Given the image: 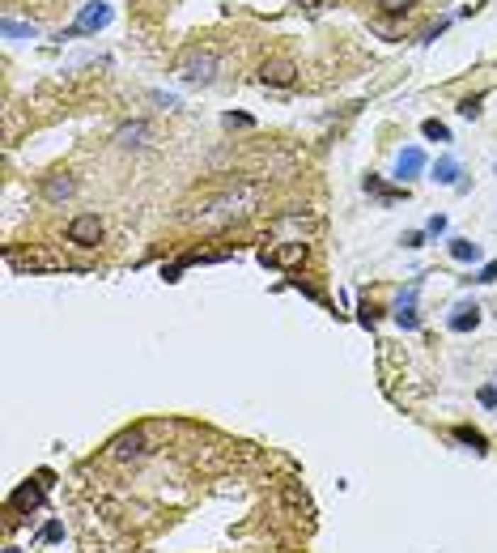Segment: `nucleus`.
Wrapping results in <instances>:
<instances>
[{
  "label": "nucleus",
  "mask_w": 497,
  "mask_h": 553,
  "mask_svg": "<svg viewBox=\"0 0 497 553\" xmlns=\"http://www.w3.org/2000/svg\"><path fill=\"white\" fill-rule=\"evenodd\" d=\"M481 102H485L481 94H468V98L459 102V115H464V119H476V115H481Z\"/></svg>",
  "instance_id": "18"
},
{
  "label": "nucleus",
  "mask_w": 497,
  "mask_h": 553,
  "mask_svg": "<svg viewBox=\"0 0 497 553\" xmlns=\"http://www.w3.org/2000/svg\"><path fill=\"white\" fill-rule=\"evenodd\" d=\"M0 30H4V38H38V26L34 21H17V17H4Z\"/></svg>",
  "instance_id": "11"
},
{
  "label": "nucleus",
  "mask_w": 497,
  "mask_h": 553,
  "mask_svg": "<svg viewBox=\"0 0 497 553\" xmlns=\"http://www.w3.org/2000/svg\"><path fill=\"white\" fill-rule=\"evenodd\" d=\"M145 136H149V124H145V119H132V124H119V128H115V145H123V149L145 145Z\"/></svg>",
  "instance_id": "8"
},
{
  "label": "nucleus",
  "mask_w": 497,
  "mask_h": 553,
  "mask_svg": "<svg viewBox=\"0 0 497 553\" xmlns=\"http://www.w3.org/2000/svg\"><path fill=\"white\" fill-rule=\"evenodd\" d=\"M68 243H77V247H98V243H102V221H98L94 213L72 217V221H68Z\"/></svg>",
  "instance_id": "3"
},
{
  "label": "nucleus",
  "mask_w": 497,
  "mask_h": 553,
  "mask_svg": "<svg viewBox=\"0 0 497 553\" xmlns=\"http://www.w3.org/2000/svg\"><path fill=\"white\" fill-rule=\"evenodd\" d=\"M379 9H383V13H408L413 0H379Z\"/></svg>",
  "instance_id": "22"
},
{
  "label": "nucleus",
  "mask_w": 497,
  "mask_h": 553,
  "mask_svg": "<svg viewBox=\"0 0 497 553\" xmlns=\"http://www.w3.org/2000/svg\"><path fill=\"white\" fill-rule=\"evenodd\" d=\"M447 226H451V221H447L442 213H434V217L425 221V234H430V239H438V234H447Z\"/></svg>",
  "instance_id": "19"
},
{
  "label": "nucleus",
  "mask_w": 497,
  "mask_h": 553,
  "mask_svg": "<svg viewBox=\"0 0 497 553\" xmlns=\"http://www.w3.org/2000/svg\"><path fill=\"white\" fill-rule=\"evenodd\" d=\"M217 64H221L217 47H187V55L179 60V77L187 85H208L217 77Z\"/></svg>",
  "instance_id": "1"
},
{
  "label": "nucleus",
  "mask_w": 497,
  "mask_h": 553,
  "mask_svg": "<svg viewBox=\"0 0 497 553\" xmlns=\"http://www.w3.org/2000/svg\"><path fill=\"white\" fill-rule=\"evenodd\" d=\"M225 128H251V115H225Z\"/></svg>",
  "instance_id": "26"
},
{
  "label": "nucleus",
  "mask_w": 497,
  "mask_h": 553,
  "mask_svg": "<svg viewBox=\"0 0 497 553\" xmlns=\"http://www.w3.org/2000/svg\"><path fill=\"white\" fill-rule=\"evenodd\" d=\"M425 239H430V234H425V230H408V234H404V239H400V243H404V247H413V251H417V247H425Z\"/></svg>",
  "instance_id": "21"
},
{
  "label": "nucleus",
  "mask_w": 497,
  "mask_h": 553,
  "mask_svg": "<svg viewBox=\"0 0 497 553\" xmlns=\"http://www.w3.org/2000/svg\"><path fill=\"white\" fill-rule=\"evenodd\" d=\"M421 170H425V153H421L417 145L400 149V158H396V179H400V183H408V179H417Z\"/></svg>",
  "instance_id": "6"
},
{
  "label": "nucleus",
  "mask_w": 497,
  "mask_h": 553,
  "mask_svg": "<svg viewBox=\"0 0 497 553\" xmlns=\"http://www.w3.org/2000/svg\"><path fill=\"white\" fill-rule=\"evenodd\" d=\"M417 294H421V281H413L400 298H396V324L404 332H417L421 328V315H417Z\"/></svg>",
  "instance_id": "4"
},
{
  "label": "nucleus",
  "mask_w": 497,
  "mask_h": 553,
  "mask_svg": "<svg viewBox=\"0 0 497 553\" xmlns=\"http://www.w3.org/2000/svg\"><path fill=\"white\" fill-rule=\"evenodd\" d=\"M294 77H298V68H294L289 60H268V64L259 68V81H264V85H294Z\"/></svg>",
  "instance_id": "7"
},
{
  "label": "nucleus",
  "mask_w": 497,
  "mask_h": 553,
  "mask_svg": "<svg viewBox=\"0 0 497 553\" xmlns=\"http://www.w3.org/2000/svg\"><path fill=\"white\" fill-rule=\"evenodd\" d=\"M455 439H459V443H468V447H472V451H481V456L489 451V447H485V434H481V430H472V426H455Z\"/></svg>",
  "instance_id": "16"
},
{
  "label": "nucleus",
  "mask_w": 497,
  "mask_h": 553,
  "mask_svg": "<svg viewBox=\"0 0 497 553\" xmlns=\"http://www.w3.org/2000/svg\"><path fill=\"white\" fill-rule=\"evenodd\" d=\"M306 256V247L302 243H289V247H281V251H264V264H294V260H302Z\"/></svg>",
  "instance_id": "12"
},
{
  "label": "nucleus",
  "mask_w": 497,
  "mask_h": 553,
  "mask_svg": "<svg viewBox=\"0 0 497 553\" xmlns=\"http://www.w3.org/2000/svg\"><path fill=\"white\" fill-rule=\"evenodd\" d=\"M145 451H149L145 430H128V434H119V439L111 443V460H140Z\"/></svg>",
  "instance_id": "5"
},
{
  "label": "nucleus",
  "mask_w": 497,
  "mask_h": 553,
  "mask_svg": "<svg viewBox=\"0 0 497 553\" xmlns=\"http://www.w3.org/2000/svg\"><path fill=\"white\" fill-rule=\"evenodd\" d=\"M447 324H451V332H472V328L481 324V307H476V302H459Z\"/></svg>",
  "instance_id": "9"
},
{
  "label": "nucleus",
  "mask_w": 497,
  "mask_h": 553,
  "mask_svg": "<svg viewBox=\"0 0 497 553\" xmlns=\"http://www.w3.org/2000/svg\"><path fill=\"white\" fill-rule=\"evenodd\" d=\"M72 187H77L72 175H51V179H47V196H51V200H68Z\"/></svg>",
  "instance_id": "13"
},
{
  "label": "nucleus",
  "mask_w": 497,
  "mask_h": 553,
  "mask_svg": "<svg viewBox=\"0 0 497 553\" xmlns=\"http://www.w3.org/2000/svg\"><path fill=\"white\" fill-rule=\"evenodd\" d=\"M481 405H485V409H497V383H485V388H481Z\"/></svg>",
  "instance_id": "23"
},
{
  "label": "nucleus",
  "mask_w": 497,
  "mask_h": 553,
  "mask_svg": "<svg viewBox=\"0 0 497 553\" xmlns=\"http://www.w3.org/2000/svg\"><path fill=\"white\" fill-rule=\"evenodd\" d=\"M451 256L464 260V264H476V260H481V247H476L472 239H451Z\"/></svg>",
  "instance_id": "14"
},
{
  "label": "nucleus",
  "mask_w": 497,
  "mask_h": 553,
  "mask_svg": "<svg viewBox=\"0 0 497 553\" xmlns=\"http://www.w3.org/2000/svg\"><path fill=\"white\" fill-rule=\"evenodd\" d=\"M366 192H374V196H379L383 204H396V200H404V196H408V192H391V187H383V183H379L374 175H366Z\"/></svg>",
  "instance_id": "15"
},
{
  "label": "nucleus",
  "mask_w": 497,
  "mask_h": 553,
  "mask_svg": "<svg viewBox=\"0 0 497 553\" xmlns=\"http://www.w3.org/2000/svg\"><path fill=\"white\" fill-rule=\"evenodd\" d=\"M60 537H64V524H55V520H51V524L43 528V541H60Z\"/></svg>",
  "instance_id": "25"
},
{
  "label": "nucleus",
  "mask_w": 497,
  "mask_h": 553,
  "mask_svg": "<svg viewBox=\"0 0 497 553\" xmlns=\"http://www.w3.org/2000/svg\"><path fill=\"white\" fill-rule=\"evenodd\" d=\"M447 26H451V17H442V21H438V26H430V30H425V34H421V43H434V38H438V34H442V30H447Z\"/></svg>",
  "instance_id": "24"
},
{
  "label": "nucleus",
  "mask_w": 497,
  "mask_h": 553,
  "mask_svg": "<svg viewBox=\"0 0 497 553\" xmlns=\"http://www.w3.org/2000/svg\"><path fill=\"white\" fill-rule=\"evenodd\" d=\"M421 132H425L430 141H438V145H447V141H451V128H447L442 119H425V124H421Z\"/></svg>",
  "instance_id": "17"
},
{
  "label": "nucleus",
  "mask_w": 497,
  "mask_h": 553,
  "mask_svg": "<svg viewBox=\"0 0 497 553\" xmlns=\"http://www.w3.org/2000/svg\"><path fill=\"white\" fill-rule=\"evenodd\" d=\"M468 281H485V285H489V281H497V260H489V264H485L481 273H472Z\"/></svg>",
  "instance_id": "20"
},
{
  "label": "nucleus",
  "mask_w": 497,
  "mask_h": 553,
  "mask_svg": "<svg viewBox=\"0 0 497 553\" xmlns=\"http://www.w3.org/2000/svg\"><path fill=\"white\" fill-rule=\"evenodd\" d=\"M111 4L106 0H89L81 13H77V21L68 26V30H60V38H77V34H98V30H106L111 26Z\"/></svg>",
  "instance_id": "2"
},
{
  "label": "nucleus",
  "mask_w": 497,
  "mask_h": 553,
  "mask_svg": "<svg viewBox=\"0 0 497 553\" xmlns=\"http://www.w3.org/2000/svg\"><path fill=\"white\" fill-rule=\"evenodd\" d=\"M434 179H438L442 187H459V162H455V158H438V162H434Z\"/></svg>",
  "instance_id": "10"
}]
</instances>
